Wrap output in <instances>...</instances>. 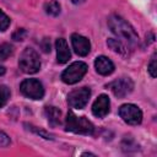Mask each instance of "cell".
Here are the masks:
<instances>
[{
	"label": "cell",
	"mask_w": 157,
	"mask_h": 157,
	"mask_svg": "<svg viewBox=\"0 0 157 157\" xmlns=\"http://www.w3.org/2000/svg\"><path fill=\"white\" fill-rule=\"evenodd\" d=\"M108 27L120 40H124L131 47L139 45V36L136 31L123 17L118 15H112L108 18Z\"/></svg>",
	"instance_id": "6da1fadb"
},
{
	"label": "cell",
	"mask_w": 157,
	"mask_h": 157,
	"mask_svg": "<svg viewBox=\"0 0 157 157\" xmlns=\"http://www.w3.org/2000/svg\"><path fill=\"white\" fill-rule=\"evenodd\" d=\"M66 131H71L81 135H92L94 132L93 124L85 117H77L74 112H69L65 121Z\"/></svg>",
	"instance_id": "7a4b0ae2"
},
{
	"label": "cell",
	"mask_w": 157,
	"mask_h": 157,
	"mask_svg": "<svg viewBox=\"0 0 157 157\" xmlns=\"http://www.w3.org/2000/svg\"><path fill=\"white\" fill-rule=\"evenodd\" d=\"M18 66L25 74H36L40 69V60L37 52L32 48H26L20 56Z\"/></svg>",
	"instance_id": "3957f363"
},
{
	"label": "cell",
	"mask_w": 157,
	"mask_h": 157,
	"mask_svg": "<svg viewBox=\"0 0 157 157\" xmlns=\"http://www.w3.org/2000/svg\"><path fill=\"white\" fill-rule=\"evenodd\" d=\"M87 71V65L82 61H76L72 63L67 69H65L61 74V80L67 83V85H72L78 82L86 74Z\"/></svg>",
	"instance_id": "277c9868"
},
{
	"label": "cell",
	"mask_w": 157,
	"mask_h": 157,
	"mask_svg": "<svg viewBox=\"0 0 157 157\" xmlns=\"http://www.w3.org/2000/svg\"><path fill=\"white\" fill-rule=\"evenodd\" d=\"M20 91L23 96L31 99H42L44 96V88L40 81L37 78H26L20 85Z\"/></svg>",
	"instance_id": "5b68a950"
},
{
	"label": "cell",
	"mask_w": 157,
	"mask_h": 157,
	"mask_svg": "<svg viewBox=\"0 0 157 157\" xmlns=\"http://www.w3.org/2000/svg\"><path fill=\"white\" fill-rule=\"evenodd\" d=\"M91 97V90L88 87H81L71 91L67 94V103L71 108L82 109Z\"/></svg>",
	"instance_id": "8992f818"
},
{
	"label": "cell",
	"mask_w": 157,
	"mask_h": 157,
	"mask_svg": "<svg viewBox=\"0 0 157 157\" xmlns=\"http://www.w3.org/2000/svg\"><path fill=\"white\" fill-rule=\"evenodd\" d=\"M107 87L112 90V92L114 93L115 97L123 98L132 91L134 82L130 77H120V78H117V80L112 81L110 83H108Z\"/></svg>",
	"instance_id": "52a82bcc"
},
{
	"label": "cell",
	"mask_w": 157,
	"mask_h": 157,
	"mask_svg": "<svg viewBox=\"0 0 157 157\" xmlns=\"http://www.w3.org/2000/svg\"><path fill=\"white\" fill-rule=\"evenodd\" d=\"M119 115L130 125H137L142 120V112L135 104H123L119 108Z\"/></svg>",
	"instance_id": "ba28073f"
},
{
	"label": "cell",
	"mask_w": 157,
	"mask_h": 157,
	"mask_svg": "<svg viewBox=\"0 0 157 157\" xmlns=\"http://www.w3.org/2000/svg\"><path fill=\"white\" fill-rule=\"evenodd\" d=\"M71 44H72V48H74L75 53L80 56H86L91 50L90 40L86 37H83L78 33H72L71 34Z\"/></svg>",
	"instance_id": "9c48e42d"
},
{
	"label": "cell",
	"mask_w": 157,
	"mask_h": 157,
	"mask_svg": "<svg viewBox=\"0 0 157 157\" xmlns=\"http://www.w3.org/2000/svg\"><path fill=\"white\" fill-rule=\"evenodd\" d=\"M109 107H110L109 97L107 94H101L92 104V113L97 118H103L109 113Z\"/></svg>",
	"instance_id": "30bf717a"
},
{
	"label": "cell",
	"mask_w": 157,
	"mask_h": 157,
	"mask_svg": "<svg viewBox=\"0 0 157 157\" xmlns=\"http://www.w3.org/2000/svg\"><path fill=\"white\" fill-rule=\"evenodd\" d=\"M55 48H56V58L59 64H65L69 61L71 58V53L69 49V45L64 38H58L55 42Z\"/></svg>",
	"instance_id": "8fae6325"
},
{
	"label": "cell",
	"mask_w": 157,
	"mask_h": 157,
	"mask_svg": "<svg viewBox=\"0 0 157 157\" xmlns=\"http://www.w3.org/2000/svg\"><path fill=\"white\" fill-rule=\"evenodd\" d=\"M94 67H96V71L103 76H107V75H110L113 71H114V64L110 59H108L107 56L104 55H101L98 58H96V61H94Z\"/></svg>",
	"instance_id": "7c38bea8"
},
{
	"label": "cell",
	"mask_w": 157,
	"mask_h": 157,
	"mask_svg": "<svg viewBox=\"0 0 157 157\" xmlns=\"http://www.w3.org/2000/svg\"><path fill=\"white\" fill-rule=\"evenodd\" d=\"M44 114L48 119V123L52 125V126H55L58 124H60V117H61V113L60 110L56 108V107H53V105H47L44 108Z\"/></svg>",
	"instance_id": "4fadbf2b"
},
{
	"label": "cell",
	"mask_w": 157,
	"mask_h": 157,
	"mask_svg": "<svg viewBox=\"0 0 157 157\" xmlns=\"http://www.w3.org/2000/svg\"><path fill=\"white\" fill-rule=\"evenodd\" d=\"M107 44H108V47H109L113 52H115V53H118V54H120V55H123V56H128V54H129L128 48H126V45H125L120 39L109 38V39L107 40Z\"/></svg>",
	"instance_id": "5bb4252c"
},
{
	"label": "cell",
	"mask_w": 157,
	"mask_h": 157,
	"mask_svg": "<svg viewBox=\"0 0 157 157\" xmlns=\"http://www.w3.org/2000/svg\"><path fill=\"white\" fill-rule=\"evenodd\" d=\"M44 10H45V12L48 13V15H50V16H58L59 13H60V5H59V2L58 1H55V0H52V1H49V2H47L45 4V6H44Z\"/></svg>",
	"instance_id": "9a60e30c"
},
{
	"label": "cell",
	"mask_w": 157,
	"mask_h": 157,
	"mask_svg": "<svg viewBox=\"0 0 157 157\" xmlns=\"http://www.w3.org/2000/svg\"><path fill=\"white\" fill-rule=\"evenodd\" d=\"M10 98V90L5 85H0V108H2Z\"/></svg>",
	"instance_id": "2e32d148"
},
{
	"label": "cell",
	"mask_w": 157,
	"mask_h": 157,
	"mask_svg": "<svg viewBox=\"0 0 157 157\" xmlns=\"http://www.w3.org/2000/svg\"><path fill=\"white\" fill-rule=\"evenodd\" d=\"M12 54V47L7 43H4L0 45V61L6 60Z\"/></svg>",
	"instance_id": "e0dca14e"
},
{
	"label": "cell",
	"mask_w": 157,
	"mask_h": 157,
	"mask_svg": "<svg viewBox=\"0 0 157 157\" xmlns=\"http://www.w3.org/2000/svg\"><path fill=\"white\" fill-rule=\"evenodd\" d=\"M26 126H28V130H31V131H33V132H36L37 135H40L42 137H44V139H47V140H53L54 137H53V135L52 134H49V132H47L45 130H42V129H38L37 126H33V125H31V124H25Z\"/></svg>",
	"instance_id": "ac0fdd59"
},
{
	"label": "cell",
	"mask_w": 157,
	"mask_h": 157,
	"mask_svg": "<svg viewBox=\"0 0 157 157\" xmlns=\"http://www.w3.org/2000/svg\"><path fill=\"white\" fill-rule=\"evenodd\" d=\"M9 26H10V18H9V16L4 11L0 10V31L2 32L5 29H7Z\"/></svg>",
	"instance_id": "d6986e66"
},
{
	"label": "cell",
	"mask_w": 157,
	"mask_h": 157,
	"mask_svg": "<svg viewBox=\"0 0 157 157\" xmlns=\"http://www.w3.org/2000/svg\"><path fill=\"white\" fill-rule=\"evenodd\" d=\"M26 36H27V31L25 28H18V29H16L13 32L12 39H15V40H23L26 38Z\"/></svg>",
	"instance_id": "ffe728a7"
},
{
	"label": "cell",
	"mask_w": 157,
	"mask_h": 157,
	"mask_svg": "<svg viewBox=\"0 0 157 157\" xmlns=\"http://www.w3.org/2000/svg\"><path fill=\"white\" fill-rule=\"evenodd\" d=\"M156 69H157V66H156V54H153L152 58H151V61L148 64V72L152 77H156Z\"/></svg>",
	"instance_id": "44dd1931"
},
{
	"label": "cell",
	"mask_w": 157,
	"mask_h": 157,
	"mask_svg": "<svg viewBox=\"0 0 157 157\" xmlns=\"http://www.w3.org/2000/svg\"><path fill=\"white\" fill-rule=\"evenodd\" d=\"M7 145H10V137L5 132L0 131V147H5Z\"/></svg>",
	"instance_id": "7402d4cb"
},
{
	"label": "cell",
	"mask_w": 157,
	"mask_h": 157,
	"mask_svg": "<svg viewBox=\"0 0 157 157\" xmlns=\"http://www.w3.org/2000/svg\"><path fill=\"white\" fill-rule=\"evenodd\" d=\"M44 43L45 44H43V50L44 52H50V42H49V39L48 38H44Z\"/></svg>",
	"instance_id": "603a6c76"
},
{
	"label": "cell",
	"mask_w": 157,
	"mask_h": 157,
	"mask_svg": "<svg viewBox=\"0 0 157 157\" xmlns=\"http://www.w3.org/2000/svg\"><path fill=\"white\" fill-rule=\"evenodd\" d=\"M71 1H72L74 4H76V5H78V4H82L85 0H71Z\"/></svg>",
	"instance_id": "cb8c5ba5"
},
{
	"label": "cell",
	"mask_w": 157,
	"mask_h": 157,
	"mask_svg": "<svg viewBox=\"0 0 157 157\" xmlns=\"http://www.w3.org/2000/svg\"><path fill=\"white\" fill-rule=\"evenodd\" d=\"M4 72H5V69H4L2 66H0V75H2Z\"/></svg>",
	"instance_id": "d4e9b609"
}]
</instances>
